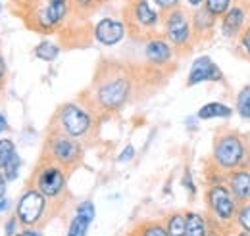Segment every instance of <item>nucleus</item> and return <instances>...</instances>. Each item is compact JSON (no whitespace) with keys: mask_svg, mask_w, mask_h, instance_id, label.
I'll list each match as a JSON object with an SVG mask.
<instances>
[{"mask_svg":"<svg viewBox=\"0 0 250 236\" xmlns=\"http://www.w3.org/2000/svg\"><path fill=\"white\" fill-rule=\"evenodd\" d=\"M143 77H145V67L141 65L102 59L96 65L89 90L83 92L79 98L96 116L100 118L114 116L122 112L135 98Z\"/></svg>","mask_w":250,"mask_h":236,"instance_id":"1","label":"nucleus"},{"mask_svg":"<svg viewBox=\"0 0 250 236\" xmlns=\"http://www.w3.org/2000/svg\"><path fill=\"white\" fill-rule=\"evenodd\" d=\"M21 4L20 18L35 33H58L71 20L73 0H16Z\"/></svg>","mask_w":250,"mask_h":236,"instance_id":"2","label":"nucleus"},{"mask_svg":"<svg viewBox=\"0 0 250 236\" xmlns=\"http://www.w3.org/2000/svg\"><path fill=\"white\" fill-rule=\"evenodd\" d=\"M250 150L247 135L237 129L219 127L212 140V154H210V167L219 173L227 175L243 165L249 163Z\"/></svg>","mask_w":250,"mask_h":236,"instance_id":"3","label":"nucleus"},{"mask_svg":"<svg viewBox=\"0 0 250 236\" xmlns=\"http://www.w3.org/2000/svg\"><path fill=\"white\" fill-rule=\"evenodd\" d=\"M98 119H100V116H96L93 110L79 98L75 102L62 104L56 110L50 127L62 131L71 138H77L79 142H89L94 137L96 129H98Z\"/></svg>","mask_w":250,"mask_h":236,"instance_id":"4","label":"nucleus"},{"mask_svg":"<svg viewBox=\"0 0 250 236\" xmlns=\"http://www.w3.org/2000/svg\"><path fill=\"white\" fill-rule=\"evenodd\" d=\"M122 18L129 35L135 40H139L148 35L160 33L164 14L158 10L152 0H127L122 10Z\"/></svg>","mask_w":250,"mask_h":236,"instance_id":"5","label":"nucleus"},{"mask_svg":"<svg viewBox=\"0 0 250 236\" xmlns=\"http://www.w3.org/2000/svg\"><path fill=\"white\" fill-rule=\"evenodd\" d=\"M42 157L62 165L63 169L69 173V171L77 169L83 163L85 148H83V142H79L77 138H71V137H67L62 131L50 127L48 135L44 138Z\"/></svg>","mask_w":250,"mask_h":236,"instance_id":"6","label":"nucleus"},{"mask_svg":"<svg viewBox=\"0 0 250 236\" xmlns=\"http://www.w3.org/2000/svg\"><path fill=\"white\" fill-rule=\"evenodd\" d=\"M204 204L208 211V219L218 223L225 231H231L235 227V217L239 209V200L233 196L225 180L219 182H208L204 190Z\"/></svg>","mask_w":250,"mask_h":236,"instance_id":"7","label":"nucleus"},{"mask_svg":"<svg viewBox=\"0 0 250 236\" xmlns=\"http://www.w3.org/2000/svg\"><path fill=\"white\" fill-rule=\"evenodd\" d=\"M160 33L171 42V46L177 50L179 56L188 54L196 44L192 21H190V10L185 6H177L164 14Z\"/></svg>","mask_w":250,"mask_h":236,"instance_id":"8","label":"nucleus"},{"mask_svg":"<svg viewBox=\"0 0 250 236\" xmlns=\"http://www.w3.org/2000/svg\"><path fill=\"white\" fill-rule=\"evenodd\" d=\"M31 186L44 194L50 202H60L67 192V171L62 165L41 156V161L31 175Z\"/></svg>","mask_w":250,"mask_h":236,"instance_id":"9","label":"nucleus"},{"mask_svg":"<svg viewBox=\"0 0 250 236\" xmlns=\"http://www.w3.org/2000/svg\"><path fill=\"white\" fill-rule=\"evenodd\" d=\"M139 40L143 42V59H145L143 67L158 71V73H167L175 67V59L179 54L162 33L148 35Z\"/></svg>","mask_w":250,"mask_h":236,"instance_id":"10","label":"nucleus"},{"mask_svg":"<svg viewBox=\"0 0 250 236\" xmlns=\"http://www.w3.org/2000/svg\"><path fill=\"white\" fill-rule=\"evenodd\" d=\"M48 204H50V200L44 194H41L33 186H27L16 204V217H18L20 225H23V227L39 225L48 211Z\"/></svg>","mask_w":250,"mask_h":236,"instance_id":"11","label":"nucleus"},{"mask_svg":"<svg viewBox=\"0 0 250 236\" xmlns=\"http://www.w3.org/2000/svg\"><path fill=\"white\" fill-rule=\"evenodd\" d=\"M250 25V0H237L227 14L218 20L219 33L227 40H235L245 27Z\"/></svg>","mask_w":250,"mask_h":236,"instance_id":"12","label":"nucleus"},{"mask_svg":"<svg viewBox=\"0 0 250 236\" xmlns=\"http://www.w3.org/2000/svg\"><path fill=\"white\" fill-rule=\"evenodd\" d=\"M93 39L102 46H118L122 44L129 31L122 16H104L93 25Z\"/></svg>","mask_w":250,"mask_h":236,"instance_id":"13","label":"nucleus"},{"mask_svg":"<svg viewBox=\"0 0 250 236\" xmlns=\"http://www.w3.org/2000/svg\"><path fill=\"white\" fill-rule=\"evenodd\" d=\"M223 81H225V75H223V71H221L218 63L210 56H198L188 69L185 85L187 87H196V85H202V83H223Z\"/></svg>","mask_w":250,"mask_h":236,"instance_id":"14","label":"nucleus"},{"mask_svg":"<svg viewBox=\"0 0 250 236\" xmlns=\"http://www.w3.org/2000/svg\"><path fill=\"white\" fill-rule=\"evenodd\" d=\"M190 21H192V33L196 42H208L214 39V33L218 27V20L210 16L204 8H196L190 12Z\"/></svg>","mask_w":250,"mask_h":236,"instance_id":"15","label":"nucleus"},{"mask_svg":"<svg viewBox=\"0 0 250 236\" xmlns=\"http://www.w3.org/2000/svg\"><path fill=\"white\" fill-rule=\"evenodd\" d=\"M225 184L239 200V204L250 202V165H243L225 175Z\"/></svg>","mask_w":250,"mask_h":236,"instance_id":"16","label":"nucleus"},{"mask_svg":"<svg viewBox=\"0 0 250 236\" xmlns=\"http://www.w3.org/2000/svg\"><path fill=\"white\" fill-rule=\"evenodd\" d=\"M231 116H233V108L227 106L225 102H208V104H204V106L196 112V119H200V121L229 119Z\"/></svg>","mask_w":250,"mask_h":236,"instance_id":"17","label":"nucleus"},{"mask_svg":"<svg viewBox=\"0 0 250 236\" xmlns=\"http://www.w3.org/2000/svg\"><path fill=\"white\" fill-rule=\"evenodd\" d=\"M164 225H166L167 236H187V215L181 209L167 213L164 219Z\"/></svg>","mask_w":250,"mask_h":236,"instance_id":"18","label":"nucleus"},{"mask_svg":"<svg viewBox=\"0 0 250 236\" xmlns=\"http://www.w3.org/2000/svg\"><path fill=\"white\" fill-rule=\"evenodd\" d=\"M187 215V236H206L208 231V217L200 211H185Z\"/></svg>","mask_w":250,"mask_h":236,"instance_id":"19","label":"nucleus"},{"mask_svg":"<svg viewBox=\"0 0 250 236\" xmlns=\"http://www.w3.org/2000/svg\"><path fill=\"white\" fill-rule=\"evenodd\" d=\"M60 50H62L60 44H56L52 40H42L33 48V54H35V58L42 59V61H54L60 56Z\"/></svg>","mask_w":250,"mask_h":236,"instance_id":"20","label":"nucleus"},{"mask_svg":"<svg viewBox=\"0 0 250 236\" xmlns=\"http://www.w3.org/2000/svg\"><path fill=\"white\" fill-rule=\"evenodd\" d=\"M135 233H137V236H167L166 225L160 219H150V221L141 223L135 229Z\"/></svg>","mask_w":250,"mask_h":236,"instance_id":"21","label":"nucleus"},{"mask_svg":"<svg viewBox=\"0 0 250 236\" xmlns=\"http://www.w3.org/2000/svg\"><path fill=\"white\" fill-rule=\"evenodd\" d=\"M235 110L245 121H250V83L241 87L235 98Z\"/></svg>","mask_w":250,"mask_h":236,"instance_id":"22","label":"nucleus"},{"mask_svg":"<svg viewBox=\"0 0 250 236\" xmlns=\"http://www.w3.org/2000/svg\"><path fill=\"white\" fill-rule=\"evenodd\" d=\"M237 0H204V10L210 14V16H214L216 20H221L225 14H227V10L235 4Z\"/></svg>","mask_w":250,"mask_h":236,"instance_id":"23","label":"nucleus"},{"mask_svg":"<svg viewBox=\"0 0 250 236\" xmlns=\"http://www.w3.org/2000/svg\"><path fill=\"white\" fill-rule=\"evenodd\" d=\"M235 54L241 59L250 61V25L245 27L243 33L235 39Z\"/></svg>","mask_w":250,"mask_h":236,"instance_id":"24","label":"nucleus"},{"mask_svg":"<svg viewBox=\"0 0 250 236\" xmlns=\"http://www.w3.org/2000/svg\"><path fill=\"white\" fill-rule=\"evenodd\" d=\"M235 227L245 231V233H250V202L239 204L237 217H235Z\"/></svg>","mask_w":250,"mask_h":236,"instance_id":"25","label":"nucleus"},{"mask_svg":"<svg viewBox=\"0 0 250 236\" xmlns=\"http://www.w3.org/2000/svg\"><path fill=\"white\" fill-rule=\"evenodd\" d=\"M18 154L16 144L12 138H0V171L6 167V163Z\"/></svg>","mask_w":250,"mask_h":236,"instance_id":"26","label":"nucleus"},{"mask_svg":"<svg viewBox=\"0 0 250 236\" xmlns=\"http://www.w3.org/2000/svg\"><path fill=\"white\" fill-rule=\"evenodd\" d=\"M91 227V221L79 217V215H73L69 227H67V235L65 236H87V231Z\"/></svg>","mask_w":250,"mask_h":236,"instance_id":"27","label":"nucleus"},{"mask_svg":"<svg viewBox=\"0 0 250 236\" xmlns=\"http://www.w3.org/2000/svg\"><path fill=\"white\" fill-rule=\"evenodd\" d=\"M21 165H23V159H21L20 154H16V156L6 163V167L2 169V173L6 175L8 180H16V178L20 177V173H21Z\"/></svg>","mask_w":250,"mask_h":236,"instance_id":"28","label":"nucleus"},{"mask_svg":"<svg viewBox=\"0 0 250 236\" xmlns=\"http://www.w3.org/2000/svg\"><path fill=\"white\" fill-rule=\"evenodd\" d=\"M75 215H79V217H83V219H87V221H91L93 223L94 215H96V207L91 200H83V202H79L77 207H75Z\"/></svg>","mask_w":250,"mask_h":236,"instance_id":"29","label":"nucleus"},{"mask_svg":"<svg viewBox=\"0 0 250 236\" xmlns=\"http://www.w3.org/2000/svg\"><path fill=\"white\" fill-rule=\"evenodd\" d=\"M181 184H183V188L187 190L190 196H194L196 194V184H194V178H192V173L185 169V173H183V177H181Z\"/></svg>","mask_w":250,"mask_h":236,"instance_id":"30","label":"nucleus"},{"mask_svg":"<svg viewBox=\"0 0 250 236\" xmlns=\"http://www.w3.org/2000/svg\"><path fill=\"white\" fill-rule=\"evenodd\" d=\"M152 2L156 4L158 10H160L162 14H166V12H169V10L177 8V6H183V2H181V0H152Z\"/></svg>","mask_w":250,"mask_h":236,"instance_id":"31","label":"nucleus"},{"mask_svg":"<svg viewBox=\"0 0 250 236\" xmlns=\"http://www.w3.org/2000/svg\"><path fill=\"white\" fill-rule=\"evenodd\" d=\"M135 154H137V152H135V146H133V144H127V146L120 152V156L116 157V161H118V163H127V161H131V159L135 157Z\"/></svg>","mask_w":250,"mask_h":236,"instance_id":"32","label":"nucleus"},{"mask_svg":"<svg viewBox=\"0 0 250 236\" xmlns=\"http://www.w3.org/2000/svg\"><path fill=\"white\" fill-rule=\"evenodd\" d=\"M229 231H225L223 227H219L218 223H214L212 219H208V231H206V236H227Z\"/></svg>","mask_w":250,"mask_h":236,"instance_id":"33","label":"nucleus"},{"mask_svg":"<svg viewBox=\"0 0 250 236\" xmlns=\"http://www.w3.org/2000/svg\"><path fill=\"white\" fill-rule=\"evenodd\" d=\"M20 225V221H18V217L14 215V217H10L8 219V223H6V227H4V233H6V236H16L18 233H16V227Z\"/></svg>","mask_w":250,"mask_h":236,"instance_id":"34","label":"nucleus"},{"mask_svg":"<svg viewBox=\"0 0 250 236\" xmlns=\"http://www.w3.org/2000/svg\"><path fill=\"white\" fill-rule=\"evenodd\" d=\"M181 2H183V6L188 8L190 12L196 10V8H202V6H204V0H181Z\"/></svg>","mask_w":250,"mask_h":236,"instance_id":"35","label":"nucleus"},{"mask_svg":"<svg viewBox=\"0 0 250 236\" xmlns=\"http://www.w3.org/2000/svg\"><path fill=\"white\" fill-rule=\"evenodd\" d=\"M6 188H8V178H6V175L0 171V198L6 196Z\"/></svg>","mask_w":250,"mask_h":236,"instance_id":"36","label":"nucleus"},{"mask_svg":"<svg viewBox=\"0 0 250 236\" xmlns=\"http://www.w3.org/2000/svg\"><path fill=\"white\" fill-rule=\"evenodd\" d=\"M4 79H6V61H4L2 54H0V89L4 85Z\"/></svg>","mask_w":250,"mask_h":236,"instance_id":"37","label":"nucleus"},{"mask_svg":"<svg viewBox=\"0 0 250 236\" xmlns=\"http://www.w3.org/2000/svg\"><path fill=\"white\" fill-rule=\"evenodd\" d=\"M227 236H250V233H245V231H241V229L233 227V229L227 233Z\"/></svg>","mask_w":250,"mask_h":236,"instance_id":"38","label":"nucleus"},{"mask_svg":"<svg viewBox=\"0 0 250 236\" xmlns=\"http://www.w3.org/2000/svg\"><path fill=\"white\" fill-rule=\"evenodd\" d=\"M8 131V121H6V116L0 112V135Z\"/></svg>","mask_w":250,"mask_h":236,"instance_id":"39","label":"nucleus"},{"mask_svg":"<svg viewBox=\"0 0 250 236\" xmlns=\"http://www.w3.org/2000/svg\"><path fill=\"white\" fill-rule=\"evenodd\" d=\"M16 236H42V235H41V233H37V231H33V229H25V231L18 233Z\"/></svg>","mask_w":250,"mask_h":236,"instance_id":"40","label":"nucleus"},{"mask_svg":"<svg viewBox=\"0 0 250 236\" xmlns=\"http://www.w3.org/2000/svg\"><path fill=\"white\" fill-rule=\"evenodd\" d=\"M8 206H10L8 198H6V196H2V198H0V213H4V211L8 209Z\"/></svg>","mask_w":250,"mask_h":236,"instance_id":"41","label":"nucleus"},{"mask_svg":"<svg viewBox=\"0 0 250 236\" xmlns=\"http://www.w3.org/2000/svg\"><path fill=\"white\" fill-rule=\"evenodd\" d=\"M247 140H249V150H250V133H247ZM247 165H250V157H249V163Z\"/></svg>","mask_w":250,"mask_h":236,"instance_id":"42","label":"nucleus"},{"mask_svg":"<svg viewBox=\"0 0 250 236\" xmlns=\"http://www.w3.org/2000/svg\"><path fill=\"white\" fill-rule=\"evenodd\" d=\"M2 10H4V4H2V0H0V14H2Z\"/></svg>","mask_w":250,"mask_h":236,"instance_id":"43","label":"nucleus"},{"mask_svg":"<svg viewBox=\"0 0 250 236\" xmlns=\"http://www.w3.org/2000/svg\"><path fill=\"white\" fill-rule=\"evenodd\" d=\"M127 236H137V233H135V231H133V233H129V235Z\"/></svg>","mask_w":250,"mask_h":236,"instance_id":"44","label":"nucleus"}]
</instances>
